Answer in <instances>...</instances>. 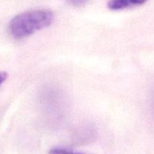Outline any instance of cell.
<instances>
[{
    "mask_svg": "<svg viewBox=\"0 0 154 154\" xmlns=\"http://www.w3.org/2000/svg\"><path fill=\"white\" fill-rule=\"evenodd\" d=\"M54 14L50 10L38 9L19 14L9 23L10 34L17 39L23 38L52 23Z\"/></svg>",
    "mask_w": 154,
    "mask_h": 154,
    "instance_id": "6da1fadb",
    "label": "cell"
},
{
    "mask_svg": "<svg viewBox=\"0 0 154 154\" xmlns=\"http://www.w3.org/2000/svg\"><path fill=\"white\" fill-rule=\"evenodd\" d=\"M148 0H109L108 6L111 10H122L127 8L141 5Z\"/></svg>",
    "mask_w": 154,
    "mask_h": 154,
    "instance_id": "7a4b0ae2",
    "label": "cell"
},
{
    "mask_svg": "<svg viewBox=\"0 0 154 154\" xmlns=\"http://www.w3.org/2000/svg\"><path fill=\"white\" fill-rule=\"evenodd\" d=\"M50 154H81V153H75L73 152L69 151L65 149H54V150H51Z\"/></svg>",
    "mask_w": 154,
    "mask_h": 154,
    "instance_id": "3957f363",
    "label": "cell"
},
{
    "mask_svg": "<svg viewBox=\"0 0 154 154\" xmlns=\"http://www.w3.org/2000/svg\"><path fill=\"white\" fill-rule=\"evenodd\" d=\"M89 0H67V2L69 4L74 6H77V7L84 5Z\"/></svg>",
    "mask_w": 154,
    "mask_h": 154,
    "instance_id": "277c9868",
    "label": "cell"
},
{
    "mask_svg": "<svg viewBox=\"0 0 154 154\" xmlns=\"http://www.w3.org/2000/svg\"><path fill=\"white\" fill-rule=\"evenodd\" d=\"M8 74L5 72H0V87L4 83V81L7 79Z\"/></svg>",
    "mask_w": 154,
    "mask_h": 154,
    "instance_id": "5b68a950",
    "label": "cell"
}]
</instances>
